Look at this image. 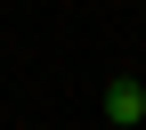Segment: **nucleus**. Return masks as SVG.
Listing matches in <instances>:
<instances>
[{
	"label": "nucleus",
	"instance_id": "nucleus-1",
	"mask_svg": "<svg viewBox=\"0 0 146 130\" xmlns=\"http://www.w3.org/2000/svg\"><path fill=\"white\" fill-rule=\"evenodd\" d=\"M98 114H106V130H146V81L138 73H114L98 89Z\"/></svg>",
	"mask_w": 146,
	"mask_h": 130
}]
</instances>
